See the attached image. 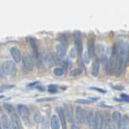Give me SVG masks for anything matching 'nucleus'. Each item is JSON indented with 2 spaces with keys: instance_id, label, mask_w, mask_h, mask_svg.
Here are the masks:
<instances>
[{
  "instance_id": "f257e3e1",
  "label": "nucleus",
  "mask_w": 129,
  "mask_h": 129,
  "mask_svg": "<svg viewBox=\"0 0 129 129\" xmlns=\"http://www.w3.org/2000/svg\"><path fill=\"white\" fill-rule=\"evenodd\" d=\"M18 110H19L20 117H21V119H23L24 123L26 125H28L30 121V113H29L28 108L26 106H24V105H19Z\"/></svg>"
},
{
  "instance_id": "f03ea898",
  "label": "nucleus",
  "mask_w": 129,
  "mask_h": 129,
  "mask_svg": "<svg viewBox=\"0 0 129 129\" xmlns=\"http://www.w3.org/2000/svg\"><path fill=\"white\" fill-rule=\"evenodd\" d=\"M124 66H125V61L124 58L118 56L115 59V63H114V70L115 72L116 76H119L122 74V73L124 70Z\"/></svg>"
},
{
  "instance_id": "7ed1b4c3",
  "label": "nucleus",
  "mask_w": 129,
  "mask_h": 129,
  "mask_svg": "<svg viewBox=\"0 0 129 129\" xmlns=\"http://www.w3.org/2000/svg\"><path fill=\"white\" fill-rule=\"evenodd\" d=\"M15 66L13 61L11 60H6L3 63L2 71L5 75H11L15 72Z\"/></svg>"
},
{
  "instance_id": "20e7f679",
  "label": "nucleus",
  "mask_w": 129,
  "mask_h": 129,
  "mask_svg": "<svg viewBox=\"0 0 129 129\" xmlns=\"http://www.w3.org/2000/svg\"><path fill=\"white\" fill-rule=\"evenodd\" d=\"M116 52L118 53L119 56L123 58H127V52H128V46L127 44H125L123 41H120L117 44Z\"/></svg>"
},
{
  "instance_id": "39448f33",
  "label": "nucleus",
  "mask_w": 129,
  "mask_h": 129,
  "mask_svg": "<svg viewBox=\"0 0 129 129\" xmlns=\"http://www.w3.org/2000/svg\"><path fill=\"white\" fill-rule=\"evenodd\" d=\"M74 37H75V47H76V50L77 52L78 53V55L81 56L82 55V36L79 31H75L74 33Z\"/></svg>"
},
{
  "instance_id": "423d86ee",
  "label": "nucleus",
  "mask_w": 129,
  "mask_h": 129,
  "mask_svg": "<svg viewBox=\"0 0 129 129\" xmlns=\"http://www.w3.org/2000/svg\"><path fill=\"white\" fill-rule=\"evenodd\" d=\"M23 63L24 67L28 70H32V68H33L34 63H33V60H32V56L29 53L25 52V53L23 54Z\"/></svg>"
},
{
  "instance_id": "0eeeda50",
  "label": "nucleus",
  "mask_w": 129,
  "mask_h": 129,
  "mask_svg": "<svg viewBox=\"0 0 129 129\" xmlns=\"http://www.w3.org/2000/svg\"><path fill=\"white\" fill-rule=\"evenodd\" d=\"M75 121L76 124H82L84 123V110L81 107H77L75 109Z\"/></svg>"
},
{
  "instance_id": "6e6552de",
  "label": "nucleus",
  "mask_w": 129,
  "mask_h": 129,
  "mask_svg": "<svg viewBox=\"0 0 129 129\" xmlns=\"http://www.w3.org/2000/svg\"><path fill=\"white\" fill-rule=\"evenodd\" d=\"M64 117H66L69 123H74V112H73L72 106L70 104H64Z\"/></svg>"
},
{
  "instance_id": "1a4fd4ad",
  "label": "nucleus",
  "mask_w": 129,
  "mask_h": 129,
  "mask_svg": "<svg viewBox=\"0 0 129 129\" xmlns=\"http://www.w3.org/2000/svg\"><path fill=\"white\" fill-rule=\"evenodd\" d=\"M103 124V114L101 111L95 113V122L94 129H102Z\"/></svg>"
},
{
  "instance_id": "9d476101",
  "label": "nucleus",
  "mask_w": 129,
  "mask_h": 129,
  "mask_svg": "<svg viewBox=\"0 0 129 129\" xmlns=\"http://www.w3.org/2000/svg\"><path fill=\"white\" fill-rule=\"evenodd\" d=\"M0 123H1L3 129H12L11 119L6 114L2 115L1 119H0Z\"/></svg>"
},
{
  "instance_id": "9b49d317",
  "label": "nucleus",
  "mask_w": 129,
  "mask_h": 129,
  "mask_svg": "<svg viewBox=\"0 0 129 129\" xmlns=\"http://www.w3.org/2000/svg\"><path fill=\"white\" fill-rule=\"evenodd\" d=\"M11 54L12 58L14 59V60L16 63H19L20 60L22 59L21 52H20L19 48L17 47H12L11 48Z\"/></svg>"
},
{
  "instance_id": "f8f14e48",
  "label": "nucleus",
  "mask_w": 129,
  "mask_h": 129,
  "mask_svg": "<svg viewBox=\"0 0 129 129\" xmlns=\"http://www.w3.org/2000/svg\"><path fill=\"white\" fill-rule=\"evenodd\" d=\"M11 128L12 129H22L20 120L19 119L18 115H16L15 112L11 114Z\"/></svg>"
},
{
  "instance_id": "ddd939ff",
  "label": "nucleus",
  "mask_w": 129,
  "mask_h": 129,
  "mask_svg": "<svg viewBox=\"0 0 129 129\" xmlns=\"http://www.w3.org/2000/svg\"><path fill=\"white\" fill-rule=\"evenodd\" d=\"M87 54L89 56V58L92 59L94 56L95 53V48H94V42L93 39H89L88 40V45H87Z\"/></svg>"
},
{
  "instance_id": "4468645a",
  "label": "nucleus",
  "mask_w": 129,
  "mask_h": 129,
  "mask_svg": "<svg viewBox=\"0 0 129 129\" xmlns=\"http://www.w3.org/2000/svg\"><path fill=\"white\" fill-rule=\"evenodd\" d=\"M56 54H57L58 56H60V57L64 56V55L66 53V47L64 46L63 43H59L56 47Z\"/></svg>"
},
{
  "instance_id": "2eb2a0df",
  "label": "nucleus",
  "mask_w": 129,
  "mask_h": 129,
  "mask_svg": "<svg viewBox=\"0 0 129 129\" xmlns=\"http://www.w3.org/2000/svg\"><path fill=\"white\" fill-rule=\"evenodd\" d=\"M50 125H51V128L52 129H60V120L58 119V117L56 116V115H53L51 117Z\"/></svg>"
},
{
  "instance_id": "dca6fc26",
  "label": "nucleus",
  "mask_w": 129,
  "mask_h": 129,
  "mask_svg": "<svg viewBox=\"0 0 129 129\" xmlns=\"http://www.w3.org/2000/svg\"><path fill=\"white\" fill-rule=\"evenodd\" d=\"M29 43H30V45L33 50L34 53H35V57L39 60L40 58V56L38 53V46H37V43H36V40L34 38H30L29 39Z\"/></svg>"
},
{
  "instance_id": "f3484780",
  "label": "nucleus",
  "mask_w": 129,
  "mask_h": 129,
  "mask_svg": "<svg viewBox=\"0 0 129 129\" xmlns=\"http://www.w3.org/2000/svg\"><path fill=\"white\" fill-rule=\"evenodd\" d=\"M57 112L59 115V118H60V122L61 123L62 127L64 129L66 128V117H64V109L62 107H57Z\"/></svg>"
},
{
  "instance_id": "a211bd4d",
  "label": "nucleus",
  "mask_w": 129,
  "mask_h": 129,
  "mask_svg": "<svg viewBox=\"0 0 129 129\" xmlns=\"http://www.w3.org/2000/svg\"><path fill=\"white\" fill-rule=\"evenodd\" d=\"M119 129H128V117L127 115L121 118L119 123H118Z\"/></svg>"
},
{
  "instance_id": "6ab92c4d",
  "label": "nucleus",
  "mask_w": 129,
  "mask_h": 129,
  "mask_svg": "<svg viewBox=\"0 0 129 129\" xmlns=\"http://www.w3.org/2000/svg\"><path fill=\"white\" fill-rule=\"evenodd\" d=\"M99 72V60L96 59L94 62H93L92 66V74L94 76H98Z\"/></svg>"
},
{
  "instance_id": "aec40b11",
  "label": "nucleus",
  "mask_w": 129,
  "mask_h": 129,
  "mask_svg": "<svg viewBox=\"0 0 129 129\" xmlns=\"http://www.w3.org/2000/svg\"><path fill=\"white\" fill-rule=\"evenodd\" d=\"M121 118H122V117H121V114L119 111H114V112H113V114H112V119H113V121H114L115 123H119L120 119H121Z\"/></svg>"
},
{
  "instance_id": "412c9836",
  "label": "nucleus",
  "mask_w": 129,
  "mask_h": 129,
  "mask_svg": "<svg viewBox=\"0 0 129 129\" xmlns=\"http://www.w3.org/2000/svg\"><path fill=\"white\" fill-rule=\"evenodd\" d=\"M108 58H107V56L106 55H104L103 54L102 56H101V57H100V60H99V63H101L103 64V66H104L105 67H106V66L107 64L108 63Z\"/></svg>"
},
{
  "instance_id": "4be33fe9",
  "label": "nucleus",
  "mask_w": 129,
  "mask_h": 129,
  "mask_svg": "<svg viewBox=\"0 0 129 129\" xmlns=\"http://www.w3.org/2000/svg\"><path fill=\"white\" fill-rule=\"evenodd\" d=\"M94 122H95V114L92 113V115L90 116V119L89 120V125H90V129H94Z\"/></svg>"
},
{
  "instance_id": "5701e85b",
  "label": "nucleus",
  "mask_w": 129,
  "mask_h": 129,
  "mask_svg": "<svg viewBox=\"0 0 129 129\" xmlns=\"http://www.w3.org/2000/svg\"><path fill=\"white\" fill-rule=\"evenodd\" d=\"M53 73L56 76L60 77V76H62L64 74V70L62 68H56V69H54Z\"/></svg>"
},
{
  "instance_id": "b1692460",
  "label": "nucleus",
  "mask_w": 129,
  "mask_h": 129,
  "mask_svg": "<svg viewBox=\"0 0 129 129\" xmlns=\"http://www.w3.org/2000/svg\"><path fill=\"white\" fill-rule=\"evenodd\" d=\"M82 70H81V69H74V70H73L71 72H70V75L71 76H74V77H76V76H78L82 74Z\"/></svg>"
},
{
  "instance_id": "393cba45",
  "label": "nucleus",
  "mask_w": 129,
  "mask_h": 129,
  "mask_svg": "<svg viewBox=\"0 0 129 129\" xmlns=\"http://www.w3.org/2000/svg\"><path fill=\"white\" fill-rule=\"evenodd\" d=\"M34 119L36 123H40L42 120V117L41 115H40V112H36L35 113V115H34Z\"/></svg>"
},
{
  "instance_id": "a878e982",
  "label": "nucleus",
  "mask_w": 129,
  "mask_h": 129,
  "mask_svg": "<svg viewBox=\"0 0 129 129\" xmlns=\"http://www.w3.org/2000/svg\"><path fill=\"white\" fill-rule=\"evenodd\" d=\"M56 100L55 98H43V99H38L37 102H40V103H42V102H50V101H54Z\"/></svg>"
},
{
  "instance_id": "bb28decb",
  "label": "nucleus",
  "mask_w": 129,
  "mask_h": 129,
  "mask_svg": "<svg viewBox=\"0 0 129 129\" xmlns=\"http://www.w3.org/2000/svg\"><path fill=\"white\" fill-rule=\"evenodd\" d=\"M41 127L43 129H47L48 127V120L47 119H42L41 120Z\"/></svg>"
},
{
  "instance_id": "cd10ccee",
  "label": "nucleus",
  "mask_w": 129,
  "mask_h": 129,
  "mask_svg": "<svg viewBox=\"0 0 129 129\" xmlns=\"http://www.w3.org/2000/svg\"><path fill=\"white\" fill-rule=\"evenodd\" d=\"M105 129H116L115 124L113 123V122H109L107 124H106Z\"/></svg>"
},
{
  "instance_id": "c85d7f7f",
  "label": "nucleus",
  "mask_w": 129,
  "mask_h": 129,
  "mask_svg": "<svg viewBox=\"0 0 129 129\" xmlns=\"http://www.w3.org/2000/svg\"><path fill=\"white\" fill-rule=\"evenodd\" d=\"M4 107H6L7 111L9 112V113H11V114H12V113H13L14 108H13V107L11 106V105H10V104H5V105H4Z\"/></svg>"
},
{
  "instance_id": "c756f323",
  "label": "nucleus",
  "mask_w": 129,
  "mask_h": 129,
  "mask_svg": "<svg viewBox=\"0 0 129 129\" xmlns=\"http://www.w3.org/2000/svg\"><path fill=\"white\" fill-rule=\"evenodd\" d=\"M90 58H89V56L87 53H84L83 54V61L86 64H90Z\"/></svg>"
},
{
  "instance_id": "7c9ffc66",
  "label": "nucleus",
  "mask_w": 129,
  "mask_h": 129,
  "mask_svg": "<svg viewBox=\"0 0 129 129\" xmlns=\"http://www.w3.org/2000/svg\"><path fill=\"white\" fill-rule=\"evenodd\" d=\"M56 89H57V87L55 85H49L48 86V90L50 92H53V93L56 92Z\"/></svg>"
},
{
  "instance_id": "2f4dec72",
  "label": "nucleus",
  "mask_w": 129,
  "mask_h": 129,
  "mask_svg": "<svg viewBox=\"0 0 129 129\" xmlns=\"http://www.w3.org/2000/svg\"><path fill=\"white\" fill-rule=\"evenodd\" d=\"M77 102L80 103H83V104H88V103H92V101L88 100V99H78V100H77Z\"/></svg>"
},
{
  "instance_id": "473e14b6",
  "label": "nucleus",
  "mask_w": 129,
  "mask_h": 129,
  "mask_svg": "<svg viewBox=\"0 0 129 129\" xmlns=\"http://www.w3.org/2000/svg\"><path fill=\"white\" fill-rule=\"evenodd\" d=\"M91 90H96V91H99V92H100V93H106V91H105L104 90H103V89H100V88H97V87H92V88H90Z\"/></svg>"
},
{
  "instance_id": "72a5a7b5",
  "label": "nucleus",
  "mask_w": 129,
  "mask_h": 129,
  "mask_svg": "<svg viewBox=\"0 0 129 129\" xmlns=\"http://www.w3.org/2000/svg\"><path fill=\"white\" fill-rule=\"evenodd\" d=\"M121 98H122L123 100H125L126 102H128V95L126 94H121Z\"/></svg>"
},
{
  "instance_id": "f704fd0d",
  "label": "nucleus",
  "mask_w": 129,
  "mask_h": 129,
  "mask_svg": "<svg viewBox=\"0 0 129 129\" xmlns=\"http://www.w3.org/2000/svg\"><path fill=\"white\" fill-rule=\"evenodd\" d=\"M70 55L72 56V58H74L76 56V51H75V48H72L71 52H70Z\"/></svg>"
},
{
  "instance_id": "c9c22d12",
  "label": "nucleus",
  "mask_w": 129,
  "mask_h": 129,
  "mask_svg": "<svg viewBox=\"0 0 129 129\" xmlns=\"http://www.w3.org/2000/svg\"><path fill=\"white\" fill-rule=\"evenodd\" d=\"M12 87H13L12 86H3L0 87V91L4 90V89H10V88H12Z\"/></svg>"
},
{
  "instance_id": "e433bc0d",
  "label": "nucleus",
  "mask_w": 129,
  "mask_h": 129,
  "mask_svg": "<svg viewBox=\"0 0 129 129\" xmlns=\"http://www.w3.org/2000/svg\"><path fill=\"white\" fill-rule=\"evenodd\" d=\"M115 89H119V90H123V87L122 86H115Z\"/></svg>"
},
{
  "instance_id": "4c0bfd02",
  "label": "nucleus",
  "mask_w": 129,
  "mask_h": 129,
  "mask_svg": "<svg viewBox=\"0 0 129 129\" xmlns=\"http://www.w3.org/2000/svg\"><path fill=\"white\" fill-rule=\"evenodd\" d=\"M0 129H3L2 128V126H1V123H0Z\"/></svg>"
},
{
  "instance_id": "58836bf2",
  "label": "nucleus",
  "mask_w": 129,
  "mask_h": 129,
  "mask_svg": "<svg viewBox=\"0 0 129 129\" xmlns=\"http://www.w3.org/2000/svg\"><path fill=\"white\" fill-rule=\"evenodd\" d=\"M3 98V96H0V99H2Z\"/></svg>"
}]
</instances>
